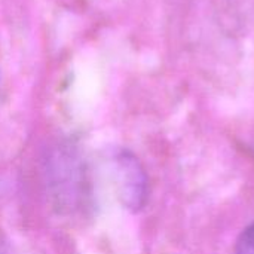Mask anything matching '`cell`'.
Wrapping results in <instances>:
<instances>
[{
	"label": "cell",
	"instance_id": "6da1fadb",
	"mask_svg": "<svg viewBox=\"0 0 254 254\" xmlns=\"http://www.w3.org/2000/svg\"><path fill=\"white\" fill-rule=\"evenodd\" d=\"M43 180L54 208L65 216L83 214L92 205L89 170L80 149L68 141L52 144L43 159Z\"/></svg>",
	"mask_w": 254,
	"mask_h": 254
},
{
	"label": "cell",
	"instance_id": "7a4b0ae2",
	"mask_svg": "<svg viewBox=\"0 0 254 254\" xmlns=\"http://www.w3.org/2000/svg\"><path fill=\"white\" fill-rule=\"evenodd\" d=\"M112 167L122 205L132 213L140 211L149 198V179L141 162L132 152L118 149L112 155Z\"/></svg>",
	"mask_w": 254,
	"mask_h": 254
},
{
	"label": "cell",
	"instance_id": "3957f363",
	"mask_svg": "<svg viewBox=\"0 0 254 254\" xmlns=\"http://www.w3.org/2000/svg\"><path fill=\"white\" fill-rule=\"evenodd\" d=\"M235 254H254V222L238 237L235 244Z\"/></svg>",
	"mask_w": 254,
	"mask_h": 254
},
{
	"label": "cell",
	"instance_id": "277c9868",
	"mask_svg": "<svg viewBox=\"0 0 254 254\" xmlns=\"http://www.w3.org/2000/svg\"><path fill=\"white\" fill-rule=\"evenodd\" d=\"M0 254H4V252H3V249H1V246H0Z\"/></svg>",
	"mask_w": 254,
	"mask_h": 254
}]
</instances>
